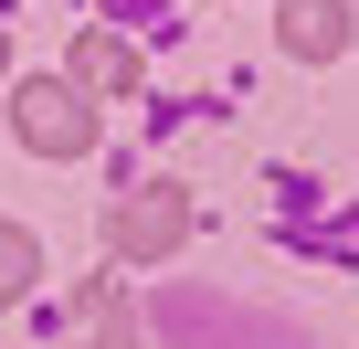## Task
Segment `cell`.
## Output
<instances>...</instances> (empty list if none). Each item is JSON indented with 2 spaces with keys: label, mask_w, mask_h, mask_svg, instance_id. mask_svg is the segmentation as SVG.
Returning <instances> with one entry per match:
<instances>
[{
  "label": "cell",
  "mask_w": 359,
  "mask_h": 349,
  "mask_svg": "<svg viewBox=\"0 0 359 349\" xmlns=\"http://www.w3.org/2000/svg\"><path fill=\"white\" fill-rule=\"evenodd\" d=\"M11 127H22V148H43V159H85V148H95V106H85L74 74H32V85L11 96Z\"/></svg>",
  "instance_id": "6da1fadb"
},
{
  "label": "cell",
  "mask_w": 359,
  "mask_h": 349,
  "mask_svg": "<svg viewBox=\"0 0 359 349\" xmlns=\"http://www.w3.org/2000/svg\"><path fill=\"white\" fill-rule=\"evenodd\" d=\"M180 233H191V202H180V191H127V202L106 212V244H116L127 265H158V254H180Z\"/></svg>",
  "instance_id": "7a4b0ae2"
},
{
  "label": "cell",
  "mask_w": 359,
  "mask_h": 349,
  "mask_svg": "<svg viewBox=\"0 0 359 349\" xmlns=\"http://www.w3.org/2000/svg\"><path fill=\"white\" fill-rule=\"evenodd\" d=\"M285 53H296V64L348 53V0H285Z\"/></svg>",
  "instance_id": "3957f363"
},
{
  "label": "cell",
  "mask_w": 359,
  "mask_h": 349,
  "mask_svg": "<svg viewBox=\"0 0 359 349\" xmlns=\"http://www.w3.org/2000/svg\"><path fill=\"white\" fill-rule=\"evenodd\" d=\"M74 85H85V96H127V85H137V53H127L116 32H74Z\"/></svg>",
  "instance_id": "277c9868"
},
{
  "label": "cell",
  "mask_w": 359,
  "mask_h": 349,
  "mask_svg": "<svg viewBox=\"0 0 359 349\" xmlns=\"http://www.w3.org/2000/svg\"><path fill=\"white\" fill-rule=\"evenodd\" d=\"M74 349H137V338H127V296H116L106 275L85 286V317H74Z\"/></svg>",
  "instance_id": "5b68a950"
},
{
  "label": "cell",
  "mask_w": 359,
  "mask_h": 349,
  "mask_svg": "<svg viewBox=\"0 0 359 349\" xmlns=\"http://www.w3.org/2000/svg\"><path fill=\"white\" fill-rule=\"evenodd\" d=\"M32 275H43V244H32L22 223H0V307H11V296H32Z\"/></svg>",
  "instance_id": "8992f818"
},
{
  "label": "cell",
  "mask_w": 359,
  "mask_h": 349,
  "mask_svg": "<svg viewBox=\"0 0 359 349\" xmlns=\"http://www.w3.org/2000/svg\"><path fill=\"white\" fill-rule=\"evenodd\" d=\"M0 64H11V22H0Z\"/></svg>",
  "instance_id": "52a82bcc"
}]
</instances>
